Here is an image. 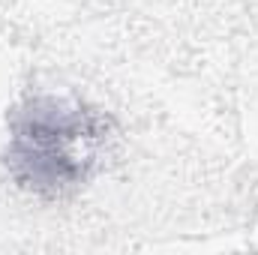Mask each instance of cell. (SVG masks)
Instances as JSON below:
<instances>
[{
  "label": "cell",
  "mask_w": 258,
  "mask_h": 255,
  "mask_svg": "<svg viewBox=\"0 0 258 255\" xmlns=\"http://www.w3.org/2000/svg\"><path fill=\"white\" fill-rule=\"evenodd\" d=\"M111 135V117L81 99L30 96L9 117L3 165L21 189L63 198L93 177Z\"/></svg>",
  "instance_id": "cell-1"
}]
</instances>
